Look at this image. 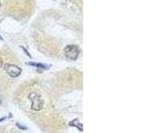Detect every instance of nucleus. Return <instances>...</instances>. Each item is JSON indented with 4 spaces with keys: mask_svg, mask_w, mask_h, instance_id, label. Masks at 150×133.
Instances as JSON below:
<instances>
[{
    "mask_svg": "<svg viewBox=\"0 0 150 133\" xmlns=\"http://www.w3.org/2000/svg\"><path fill=\"white\" fill-rule=\"evenodd\" d=\"M16 125H17V126H18V127H20V128H21V129H23V130H25V129H27V128H26V127H24V126H22V125H20V124H18V123H17V124H16Z\"/></svg>",
    "mask_w": 150,
    "mask_h": 133,
    "instance_id": "nucleus-6",
    "label": "nucleus"
},
{
    "mask_svg": "<svg viewBox=\"0 0 150 133\" xmlns=\"http://www.w3.org/2000/svg\"><path fill=\"white\" fill-rule=\"evenodd\" d=\"M4 69H5V71L7 72V74H8L9 76L13 77V78L18 77L21 74V71H22L20 67L17 66V65L9 64V63L4 65Z\"/></svg>",
    "mask_w": 150,
    "mask_h": 133,
    "instance_id": "nucleus-3",
    "label": "nucleus"
},
{
    "mask_svg": "<svg viewBox=\"0 0 150 133\" xmlns=\"http://www.w3.org/2000/svg\"><path fill=\"white\" fill-rule=\"evenodd\" d=\"M4 119H5V117H3V118H0V122H1V121H3Z\"/></svg>",
    "mask_w": 150,
    "mask_h": 133,
    "instance_id": "nucleus-8",
    "label": "nucleus"
},
{
    "mask_svg": "<svg viewBox=\"0 0 150 133\" xmlns=\"http://www.w3.org/2000/svg\"><path fill=\"white\" fill-rule=\"evenodd\" d=\"M28 65H31V66H36V67H40V68H45L47 69L48 66H46V65L44 64H41V63H34V62H28V63H26Z\"/></svg>",
    "mask_w": 150,
    "mask_h": 133,
    "instance_id": "nucleus-4",
    "label": "nucleus"
},
{
    "mask_svg": "<svg viewBox=\"0 0 150 133\" xmlns=\"http://www.w3.org/2000/svg\"><path fill=\"white\" fill-rule=\"evenodd\" d=\"M4 65V63H3V60L1 59V58H0V68H1L2 66H3Z\"/></svg>",
    "mask_w": 150,
    "mask_h": 133,
    "instance_id": "nucleus-7",
    "label": "nucleus"
},
{
    "mask_svg": "<svg viewBox=\"0 0 150 133\" xmlns=\"http://www.w3.org/2000/svg\"><path fill=\"white\" fill-rule=\"evenodd\" d=\"M70 125H74V126H76L79 130H80V131H82V129H83V128H82V125L78 123V119H75L74 122H70Z\"/></svg>",
    "mask_w": 150,
    "mask_h": 133,
    "instance_id": "nucleus-5",
    "label": "nucleus"
},
{
    "mask_svg": "<svg viewBox=\"0 0 150 133\" xmlns=\"http://www.w3.org/2000/svg\"><path fill=\"white\" fill-rule=\"evenodd\" d=\"M0 38H1V37H0Z\"/></svg>",
    "mask_w": 150,
    "mask_h": 133,
    "instance_id": "nucleus-10",
    "label": "nucleus"
},
{
    "mask_svg": "<svg viewBox=\"0 0 150 133\" xmlns=\"http://www.w3.org/2000/svg\"><path fill=\"white\" fill-rule=\"evenodd\" d=\"M29 99L31 100V109L34 111H39L43 108V99L36 92H31L29 94Z\"/></svg>",
    "mask_w": 150,
    "mask_h": 133,
    "instance_id": "nucleus-1",
    "label": "nucleus"
},
{
    "mask_svg": "<svg viewBox=\"0 0 150 133\" xmlns=\"http://www.w3.org/2000/svg\"><path fill=\"white\" fill-rule=\"evenodd\" d=\"M64 54L67 59L76 60L79 55V49L76 45H67L64 49Z\"/></svg>",
    "mask_w": 150,
    "mask_h": 133,
    "instance_id": "nucleus-2",
    "label": "nucleus"
},
{
    "mask_svg": "<svg viewBox=\"0 0 150 133\" xmlns=\"http://www.w3.org/2000/svg\"><path fill=\"white\" fill-rule=\"evenodd\" d=\"M0 6H1V2H0Z\"/></svg>",
    "mask_w": 150,
    "mask_h": 133,
    "instance_id": "nucleus-9",
    "label": "nucleus"
}]
</instances>
